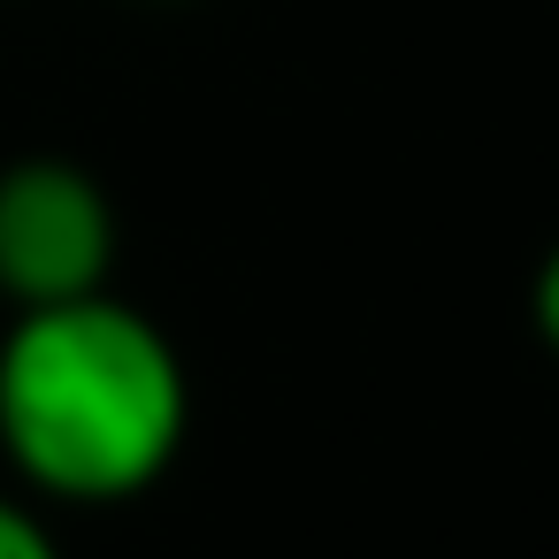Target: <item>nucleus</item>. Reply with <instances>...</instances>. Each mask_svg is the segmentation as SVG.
<instances>
[{"instance_id":"1","label":"nucleus","mask_w":559,"mask_h":559,"mask_svg":"<svg viewBox=\"0 0 559 559\" xmlns=\"http://www.w3.org/2000/svg\"><path fill=\"white\" fill-rule=\"evenodd\" d=\"M192 429L185 353L116 292L16 307L0 330V452L47 506L154 490Z\"/></svg>"},{"instance_id":"2","label":"nucleus","mask_w":559,"mask_h":559,"mask_svg":"<svg viewBox=\"0 0 559 559\" xmlns=\"http://www.w3.org/2000/svg\"><path fill=\"white\" fill-rule=\"evenodd\" d=\"M116 253H123V223L93 169L62 154H24L0 169V299L9 307L108 292Z\"/></svg>"},{"instance_id":"3","label":"nucleus","mask_w":559,"mask_h":559,"mask_svg":"<svg viewBox=\"0 0 559 559\" xmlns=\"http://www.w3.org/2000/svg\"><path fill=\"white\" fill-rule=\"evenodd\" d=\"M0 559H62V536L47 528V513L9 490H0Z\"/></svg>"},{"instance_id":"4","label":"nucleus","mask_w":559,"mask_h":559,"mask_svg":"<svg viewBox=\"0 0 559 559\" xmlns=\"http://www.w3.org/2000/svg\"><path fill=\"white\" fill-rule=\"evenodd\" d=\"M528 322H536V337H544V353L559 360V246L536 261V284H528Z\"/></svg>"}]
</instances>
